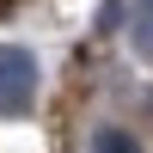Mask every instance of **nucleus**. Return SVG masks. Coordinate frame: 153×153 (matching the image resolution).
Masks as SVG:
<instances>
[{"instance_id":"1","label":"nucleus","mask_w":153,"mask_h":153,"mask_svg":"<svg viewBox=\"0 0 153 153\" xmlns=\"http://www.w3.org/2000/svg\"><path fill=\"white\" fill-rule=\"evenodd\" d=\"M37 98V61L25 49L0 43V117H25Z\"/></svg>"},{"instance_id":"2","label":"nucleus","mask_w":153,"mask_h":153,"mask_svg":"<svg viewBox=\"0 0 153 153\" xmlns=\"http://www.w3.org/2000/svg\"><path fill=\"white\" fill-rule=\"evenodd\" d=\"M92 153H141V147H135L123 129H98V135H92Z\"/></svg>"},{"instance_id":"3","label":"nucleus","mask_w":153,"mask_h":153,"mask_svg":"<svg viewBox=\"0 0 153 153\" xmlns=\"http://www.w3.org/2000/svg\"><path fill=\"white\" fill-rule=\"evenodd\" d=\"M135 49H141V55L153 61V12H147V19H141V25H135Z\"/></svg>"},{"instance_id":"4","label":"nucleus","mask_w":153,"mask_h":153,"mask_svg":"<svg viewBox=\"0 0 153 153\" xmlns=\"http://www.w3.org/2000/svg\"><path fill=\"white\" fill-rule=\"evenodd\" d=\"M0 6H12V0H0Z\"/></svg>"}]
</instances>
